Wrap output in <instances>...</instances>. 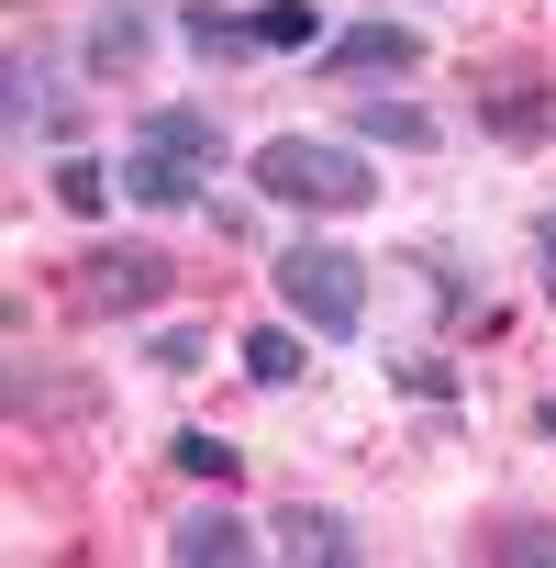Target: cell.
<instances>
[{"label": "cell", "mask_w": 556, "mask_h": 568, "mask_svg": "<svg viewBox=\"0 0 556 568\" xmlns=\"http://www.w3.org/2000/svg\"><path fill=\"white\" fill-rule=\"evenodd\" d=\"M178 45H189V57H212V68H234V57H256V34H245V12H223V0H189V12H178Z\"/></svg>", "instance_id": "cell-14"}, {"label": "cell", "mask_w": 556, "mask_h": 568, "mask_svg": "<svg viewBox=\"0 0 556 568\" xmlns=\"http://www.w3.org/2000/svg\"><path fill=\"white\" fill-rule=\"evenodd\" d=\"M145 57H156V12H145V0H101L90 34H79V68L134 90V79H145Z\"/></svg>", "instance_id": "cell-8"}, {"label": "cell", "mask_w": 556, "mask_h": 568, "mask_svg": "<svg viewBox=\"0 0 556 568\" xmlns=\"http://www.w3.org/2000/svg\"><path fill=\"white\" fill-rule=\"evenodd\" d=\"M0 90H12V101H0V123H12V145L34 134V112H45V123L68 112V101H56V68H45L34 45H12V57H0Z\"/></svg>", "instance_id": "cell-11"}, {"label": "cell", "mask_w": 556, "mask_h": 568, "mask_svg": "<svg viewBox=\"0 0 556 568\" xmlns=\"http://www.w3.org/2000/svg\"><path fill=\"white\" fill-rule=\"evenodd\" d=\"M245 34H256V57H301V45H323V0H256Z\"/></svg>", "instance_id": "cell-12"}, {"label": "cell", "mask_w": 556, "mask_h": 568, "mask_svg": "<svg viewBox=\"0 0 556 568\" xmlns=\"http://www.w3.org/2000/svg\"><path fill=\"white\" fill-rule=\"evenodd\" d=\"M534 278H545V291H556V212L534 223Z\"/></svg>", "instance_id": "cell-21"}, {"label": "cell", "mask_w": 556, "mask_h": 568, "mask_svg": "<svg viewBox=\"0 0 556 568\" xmlns=\"http://www.w3.org/2000/svg\"><path fill=\"white\" fill-rule=\"evenodd\" d=\"M34 413H90V390L79 379H45L34 357H12V424H34Z\"/></svg>", "instance_id": "cell-17"}, {"label": "cell", "mask_w": 556, "mask_h": 568, "mask_svg": "<svg viewBox=\"0 0 556 568\" xmlns=\"http://www.w3.org/2000/svg\"><path fill=\"white\" fill-rule=\"evenodd\" d=\"M267 278H278V313H290L301 335H323V346L368 335V291H379V267H368L357 245H334V234H290V245L267 256Z\"/></svg>", "instance_id": "cell-2"}, {"label": "cell", "mask_w": 556, "mask_h": 568, "mask_svg": "<svg viewBox=\"0 0 556 568\" xmlns=\"http://www.w3.org/2000/svg\"><path fill=\"white\" fill-rule=\"evenodd\" d=\"M346 134H357V145H401V156H423V145L445 134V123H434L423 101H390V90H357V101H346Z\"/></svg>", "instance_id": "cell-10"}, {"label": "cell", "mask_w": 556, "mask_h": 568, "mask_svg": "<svg viewBox=\"0 0 556 568\" xmlns=\"http://www.w3.org/2000/svg\"><path fill=\"white\" fill-rule=\"evenodd\" d=\"M267 546L290 557V568H301V557H312V568H357V557H368V535H357L334 501H278V513H267Z\"/></svg>", "instance_id": "cell-7"}, {"label": "cell", "mask_w": 556, "mask_h": 568, "mask_svg": "<svg viewBox=\"0 0 556 568\" xmlns=\"http://www.w3.org/2000/svg\"><path fill=\"white\" fill-rule=\"evenodd\" d=\"M167 468H178V479H200V490H234L245 446H223L212 424H178V435H167Z\"/></svg>", "instance_id": "cell-15"}, {"label": "cell", "mask_w": 556, "mask_h": 568, "mask_svg": "<svg viewBox=\"0 0 556 568\" xmlns=\"http://www.w3.org/2000/svg\"><path fill=\"white\" fill-rule=\"evenodd\" d=\"M401 390H423V402H456V368H445V357H401Z\"/></svg>", "instance_id": "cell-20"}, {"label": "cell", "mask_w": 556, "mask_h": 568, "mask_svg": "<svg viewBox=\"0 0 556 568\" xmlns=\"http://www.w3.org/2000/svg\"><path fill=\"white\" fill-rule=\"evenodd\" d=\"M245 179H256V201H278V212H368V201H379L357 134H267V145L245 156Z\"/></svg>", "instance_id": "cell-3"}, {"label": "cell", "mask_w": 556, "mask_h": 568, "mask_svg": "<svg viewBox=\"0 0 556 568\" xmlns=\"http://www.w3.org/2000/svg\"><path fill=\"white\" fill-rule=\"evenodd\" d=\"M478 557H501V568H556V513H501V524H478Z\"/></svg>", "instance_id": "cell-13"}, {"label": "cell", "mask_w": 556, "mask_h": 568, "mask_svg": "<svg viewBox=\"0 0 556 568\" xmlns=\"http://www.w3.org/2000/svg\"><path fill=\"white\" fill-rule=\"evenodd\" d=\"M145 368H167V379L212 368V324H156V335H145Z\"/></svg>", "instance_id": "cell-19"}, {"label": "cell", "mask_w": 556, "mask_h": 568, "mask_svg": "<svg viewBox=\"0 0 556 568\" xmlns=\"http://www.w3.org/2000/svg\"><path fill=\"white\" fill-rule=\"evenodd\" d=\"M423 68V34L412 23H346V34H323V79H412Z\"/></svg>", "instance_id": "cell-9"}, {"label": "cell", "mask_w": 556, "mask_h": 568, "mask_svg": "<svg viewBox=\"0 0 556 568\" xmlns=\"http://www.w3.org/2000/svg\"><path fill=\"white\" fill-rule=\"evenodd\" d=\"M212 168H223V112H212V101H156V112H134V134H123V201L189 212Z\"/></svg>", "instance_id": "cell-1"}, {"label": "cell", "mask_w": 556, "mask_h": 568, "mask_svg": "<svg viewBox=\"0 0 556 568\" xmlns=\"http://www.w3.org/2000/svg\"><path fill=\"white\" fill-rule=\"evenodd\" d=\"M234 357H245V379H256V390H290V379L312 368V357H301V324H256Z\"/></svg>", "instance_id": "cell-16"}, {"label": "cell", "mask_w": 556, "mask_h": 568, "mask_svg": "<svg viewBox=\"0 0 556 568\" xmlns=\"http://www.w3.org/2000/svg\"><path fill=\"white\" fill-rule=\"evenodd\" d=\"M112 179H123V168H101V156H56V201H68L79 223H101V212H112Z\"/></svg>", "instance_id": "cell-18"}, {"label": "cell", "mask_w": 556, "mask_h": 568, "mask_svg": "<svg viewBox=\"0 0 556 568\" xmlns=\"http://www.w3.org/2000/svg\"><path fill=\"white\" fill-rule=\"evenodd\" d=\"M467 90H478V123H490L501 145H545V123H556V68H534V57H490Z\"/></svg>", "instance_id": "cell-5"}, {"label": "cell", "mask_w": 556, "mask_h": 568, "mask_svg": "<svg viewBox=\"0 0 556 568\" xmlns=\"http://www.w3.org/2000/svg\"><path fill=\"white\" fill-rule=\"evenodd\" d=\"M167 291H178V256H167V245H90L79 278H68V302H79L90 324H112V313L134 324V313H156Z\"/></svg>", "instance_id": "cell-4"}, {"label": "cell", "mask_w": 556, "mask_h": 568, "mask_svg": "<svg viewBox=\"0 0 556 568\" xmlns=\"http://www.w3.org/2000/svg\"><path fill=\"white\" fill-rule=\"evenodd\" d=\"M156 557H167V568H245V557H267V535L212 490V501H189V513L156 535Z\"/></svg>", "instance_id": "cell-6"}]
</instances>
